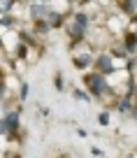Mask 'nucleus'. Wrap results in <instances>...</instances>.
<instances>
[{
	"label": "nucleus",
	"mask_w": 137,
	"mask_h": 158,
	"mask_svg": "<svg viewBox=\"0 0 137 158\" xmlns=\"http://www.w3.org/2000/svg\"><path fill=\"white\" fill-rule=\"evenodd\" d=\"M86 81L91 84V89H93L95 93H102V91H105V81H102V77H98V74H91Z\"/></svg>",
	"instance_id": "nucleus-1"
},
{
	"label": "nucleus",
	"mask_w": 137,
	"mask_h": 158,
	"mask_svg": "<svg viewBox=\"0 0 137 158\" xmlns=\"http://www.w3.org/2000/svg\"><path fill=\"white\" fill-rule=\"evenodd\" d=\"M84 26H86V16L79 14L77 19H74V28H72V35H74V37H79V35L84 33Z\"/></svg>",
	"instance_id": "nucleus-2"
},
{
	"label": "nucleus",
	"mask_w": 137,
	"mask_h": 158,
	"mask_svg": "<svg viewBox=\"0 0 137 158\" xmlns=\"http://www.w3.org/2000/svg\"><path fill=\"white\" fill-rule=\"evenodd\" d=\"M44 12H47V10H44L42 5H35V7H33V19H42Z\"/></svg>",
	"instance_id": "nucleus-3"
},
{
	"label": "nucleus",
	"mask_w": 137,
	"mask_h": 158,
	"mask_svg": "<svg viewBox=\"0 0 137 158\" xmlns=\"http://www.w3.org/2000/svg\"><path fill=\"white\" fill-rule=\"evenodd\" d=\"M100 70H112V60H109L107 56H102V58H100Z\"/></svg>",
	"instance_id": "nucleus-4"
},
{
	"label": "nucleus",
	"mask_w": 137,
	"mask_h": 158,
	"mask_svg": "<svg viewBox=\"0 0 137 158\" xmlns=\"http://www.w3.org/2000/svg\"><path fill=\"white\" fill-rule=\"evenodd\" d=\"M16 121H19V118H16V114H12V116H10V118H7L5 123H7V126H10V128H16Z\"/></svg>",
	"instance_id": "nucleus-5"
},
{
	"label": "nucleus",
	"mask_w": 137,
	"mask_h": 158,
	"mask_svg": "<svg viewBox=\"0 0 137 158\" xmlns=\"http://www.w3.org/2000/svg\"><path fill=\"white\" fill-rule=\"evenodd\" d=\"M128 10H130L132 14H137V0H128Z\"/></svg>",
	"instance_id": "nucleus-6"
},
{
	"label": "nucleus",
	"mask_w": 137,
	"mask_h": 158,
	"mask_svg": "<svg viewBox=\"0 0 137 158\" xmlns=\"http://www.w3.org/2000/svg\"><path fill=\"white\" fill-rule=\"evenodd\" d=\"M10 7V0H0V10H7Z\"/></svg>",
	"instance_id": "nucleus-7"
},
{
	"label": "nucleus",
	"mask_w": 137,
	"mask_h": 158,
	"mask_svg": "<svg viewBox=\"0 0 137 158\" xmlns=\"http://www.w3.org/2000/svg\"><path fill=\"white\" fill-rule=\"evenodd\" d=\"M7 130V126H5V121H0V133H5Z\"/></svg>",
	"instance_id": "nucleus-8"
},
{
	"label": "nucleus",
	"mask_w": 137,
	"mask_h": 158,
	"mask_svg": "<svg viewBox=\"0 0 137 158\" xmlns=\"http://www.w3.org/2000/svg\"><path fill=\"white\" fill-rule=\"evenodd\" d=\"M0 93H2V86H0Z\"/></svg>",
	"instance_id": "nucleus-9"
}]
</instances>
